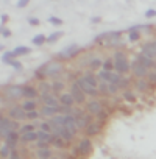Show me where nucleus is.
Instances as JSON below:
<instances>
[{
  "label": "nucleus",
  "instance_id": "1",
  "mask_svg": "<svg viewBox=\"0 0 156 159\" xmlns=\"http://www.w3.org/2000/svg\"><path fill=\"white\" fill-rule=\"evenodd\" d=\"M131 70V62L126 58V53L123 50L114 52V72L119 75H126Z\"/></svg>",
  "mask_w": 156,
  "mask_h": 159
},
{
  "label": "nucleus",
  "instance_id": "2",
  "mask_svg": "<svg viewBox=\"0 0 156 159\" xmlns=\"http://www.w3.org/2000/svg\"><path fill=\"white\" fill-rule=\"evenodd\" d=\"M122 33L120 31H106V33H102L95 38V42L99 44H105L106 47H116L122 42Z\"/></svg>",
  "mask_w": 156,
  "mask_h": 159
},
{
  "label": "nucleus",
  "instance_id": "3",
  "mask_svg": "<svg viewBox=\"0 0 156 159\" xmlns=\"http://www.w3.org/2000/svg\"><path fill=\"white\" fill-rule=\"evenodd\" d=\"M22 125H19V122H14L11 120L8 116H2V119H0V136H2V139H5L11 131H19Z\"/></svg>",
  "mask_w": 156,
  "mask_h": 159
},
{
  "label": "nucleus",
  "instance_id": "4",
  "mask_svg": "<svg viewBox=\"0 0 156 159\" xmlns=\"http://www.w3.org/2000/svg\"><path fill=\"white\" fill-rule=\"evenodd\" d=\"M44 66V72H45V76L47 78H53V80H58V76L64 72V64L61 61H48Z\"/></svg>",
  "mask_w": 156,
  "mask_h": 159
},
{
  "label": "nucleus",
  "instance_id": "5",
  "mask_svg": "<svg viewBox=\"0 0 156 159\" xmlns=\"http://www.w3.org/2000/svg\"><path fill=\"white\" fill-rule=\"evenodd\" d=\"M2 97H5L8 102H17V100L24 98V86H17V84L5 86Z\"/></svg>",
  "mask_w": 156,
  "mask_h": 159
},
{
  "label": "nucleus",
  "instance_id": "6",
  "mask_svg": "<svg viewBox=\"0 0 156 159\" xmlns=\"http://www.w3.org/2000/svg\"><path fill=\"white\" fill-rule=\"evenodd\" d=\"M7 116H8L11 120H14V122L27 120V112H25V109L22 108V105H19V103H14V105L8 106V108H7Z\"/></svg>",
  "mask_w": 156,
  "mask_h": 159
},
{
  "label": "nucleus",
  "instance_id": "7",
  "mask_svg": "<svg viewBox=\"0 0 156 159\" xmlns=\"http://www.w3.org/2000/svg\"><path fill=\"white\" fill-rule=\"evenodd\" d=\"M69 92L72 94V97H73V100H75V105H78V106H83V105H86V103H88L86 95H85V92L80 89V86H78V83H76V80H75L73 83H70Z\"/></svg>",
  "mask_w": 156,
  "mask_h": 159
},
{
  "label": "nucleus",
  "instance_id": "8",
  "mask_svg": "<svg viewBox=\"0 0 156 159\" xmlns=\"http://www.w3.org/2000/svg\"><path fill=\"white\" fill-rule=\"evenodd\" d=\"M83 48H80L76 44H72V45H67L66 48H62L59 53H58V58L59 59H72L73 56L80 55Z\"/></svg>",
  "mask_w": 156,
  "mask_h": 159
},
{
  "label": "nucleus",
  "instance_id": "9",
  "mask_svg": "<svg viewBox=\"0 0 156 159\" xmlns=\"http://www.w3.org/2000/svg\"><path fill=\"white\" fill-rule=\"evenodd\" d=\"M85 108H86V111H88V114H91V116H99L105 108H103V103H102V100H99V98H91V100H88V103L85 105Z\"/></svg>",
  "mask_w": 156,
  "mask_h": 159
},
{
  "label": "nucleus",
  "instance_id": "10",
  "mask_svg": "<svg viewBox=\"0 0 156 159\" xmlns=\"http://www.w3.org/2000/svg\"><path fill=\"white\" fill-rule=\"evenodd\" d=\"M39 103L44 105V106H53V108H59V98L53 94V92H48V94H41L39 95Z\"/></svg>",
  "mask_w": 156,
  "mask_h": 159
},
{
  "label": "nucleus",
  "instance_id": "11",
  "mask_svg": "<svg viewBox=\"0 0 156 159\" xmlns=\"http://www.w3.org/2000/svg\"><path fill=\"white\" fill-rule=\"evenodd\" d=\"M76 83H78V86H80V89L85 92V95L86 97H91V98H97L99 95H100V92H99V89H95V88H92V86H89L86 81H83L81 78H76Z\"/></svg>",
  "mask_w": 156,
  "mask_h": 159
},
{
  "label": "nucleus",
  "instance_id": "12",
  "mask_svg": "<svg viewBox=\"0 0 156 159\" xmlns=\"http://www.w3.org/2000/svg\"><path fill=\"white\" fill-rule=\"evenodd\" d=\"M131 72H133V75L137 78V80H147V75H148V69H145L140 62H137L136 59L131 62Z\"/></svg>",
  "mask_w": 156,
  "mask_h": 159
},
{
  "label": "nucleus",
  "instance_id": "13",
  "mask_svg": "<svg viewBox=\"0 0 156 159\" xmlns=\"http://www.w3.org/2000/svg\"><path fill=\"white\" fill-rule=\"evenodd\" d=\"M142 55H145L147 58L150 59H156V39L153 41H148L142 45V50H140Z\"/></svg>",
  "mask_w": 156,
  "mask_h": 159
},
{
  "label": "nucleus",
  "instance_id": "14",
  "mask_svg": "<svg viewBox=\"0 0 156 159\" xmlns=\"http://www.w3.org/2000/svg\"><path fill=\"white\" fill-rule=\"evenodd\" d=\"M76 148H78V151H80L81 156L91 154V153H92V148H94V147H92V140H91L89 137H83L80 142H78Z\"/></svg>",
  "mask_w": 156,
  "mask_h": 159
},
{
  "label": "nucleus",
  "instance_id": "15",
  "mask_svg": "<svg viewBox=\"0 0 156 159\" xmlns=\"http://www.w3.org/2000/svg\"><path fill=\"white\" fill-rule=\"evenodd\" d=\"M83 81H86L89 86H92V88H95V89H99V84H100V80H99V76H97V73H94V72H91V70H88V72H85L81 76H80Z\"/></svg>",
  "mask_w": 156,
  "mask_h": 159
},
{
  "label": "nucleus",
  "instance_id": "16",
  "mask_svg": "<svg viewBox=\"0 0 156 159\" xmlns=\"http://www.w3.org/2000/svg\"><path fill=\"white\" fill-rule=\"evenodd\" d=\"M41 92L38 89V86H31V84H25L24 86V100H36L39 98Z\"/></svg>",
  "mask_w": 156,
  "mask_h": 159
},
{
  "label": "nucleus",
  "instance_id": "17",
  "mask_svg": "<svg viewBox=\"0 0 156 159\" xmlns=\"http://www.w3.org/2000/svg\"><path fill=\"white\" fill-rule=\"evenodd\" d=\"M3 142H5L11 150H16L17 143L21 142V131H11V133L3 139Z\"/></svg>",
  "mask_w": 156,
  "mask_h": 159
},
{
  "label": "nucleus",
  "instance_id": "18",
  "mask_svg": "<svg viewBox=\"0 0 156 159\" xmlns=\"http://www.w3.org/2000/svg\"><path fill=\"white\" fill-rule=\"evenodd\" d=\"M137 62H140L145 69H148V70H153L154 67H156V61L154 59H150V58H147L145 55H142V53H139V55H136V58H134Z\"/></svg>",
  "mask_w": 156,
  "mask_h": 159
},
{
  "label": "nucleus",
  "instance_id": "19",
  "mask_svg": "<svg viewBox=\"0 0 156 159\" xmlns=\"http://www.w3.org/2000/svg\"><path fill=\"white\" fill-rule=\"evenodd\" d=\"M58 98H59V105L64 106V108H73L75 106V100H73L70 92H62V94H59Z\"/></svg>",
  "mask_w": 156,
  "mask_h": 159
},
{
  "label": "nucleus",
  "instance_id": "20",
  "mask_svg": "<svg viewBox=\"0 0 156 159\" xmlns=\"http://www.w3.org/2000/svg\"><path fill=\"white\" fill-rule=\"evenodd\" d=\"M64 126H66V129H69L72 134L76 136V133H78V126H76V119H75V116L67 114V116H66V120H64Z\"/></svg>",
  "mask_w": 156,
  "mask_h": 159
},
{
  "label": "nucleus",
  "instance_id": "21",
  "mask_svg": "<svg viewBox=\"0 0 156 159\" xmlns=\"http://www.w3.org/2000/svg\"><path fill=\"white\" fill-rule=\"evenodd\" d=\"M75 119H76V126H78V129H86V128L92 123L91 114H81V116L75 117Z\"/></svg>",
  "mask_w": 156,
  "mask_h": 159
},
{
  "label": "nucleus",
  "instance_id": "22",
  "mask_svg": "<svg viewBox=\"0 0 156 159\" xmlns=\"http://www.w3.org/2000/svg\"><path fill=\"white\" fill-rule=\"evenodd\" d=\"M39 112H41V117H47V119H52L55 117L56 114H59V108H53V106H41L39 108Z\"/></svg>",
  "mask_w": 156,
  "mask_h": 159
},
{
  "label": "nucleus",
  "instance_id": "23",
  "mask_svg": "<svg viewBox=\"0 0 156 159\" xmlns=\"http://www.w3.org/2000/svg\"><path fill=\"white\" fill-rule=\"evenodd\" d=\"M100 131H102V123H100V122H92V123L85 129L86 137H94V136H97Z\"/></svg>",
  "mask_w": 156,
  "mask_h": 159
},
{
  "label": "nucleus",
  "instance_id": "24",
  "mask_svg": "<svg viewBox=\"0 0 156 159\" xmlns=\"http://www.w3.org/2000/svg\"><path fill=\"white\" fill-rule=\"evenodd\" d=\"M34 154H36L38 159H52V157H53V151H52L50 147H47V148H39V150L34 151Z\"/></svg>",
  "mask_w": 156,
  "mask_h": 159
},
{
  "label": "nucleus",
  "instance_id": "25",
  "mask_svg": "<svg viewBox=\"0 0 156 159\" xmlns=\"http://www.w3.org/2000/svg\"><path fill=\"white\" fill-rule=\"evenodd\" d=\"M66 89V83L61 81V80H53V83H52V92L56 95V94H62Z\"/></svg>",
  "mask_w": 156,
  "mask_h": 159
},
{
  "label": "nucleus",
  "instance_id": "26",
  "mask_svg": "<svg viewBox=\"0 0 156 159\" xmlns=\"http://www.w3.org/2000/svg\"><path fill=\"white\" fill-rule=\"evenodd\" d=\"M21 105H22V108L25 109V112H30V111H36V109H38L39 102H36V100H24Z\"/></svg>",
  "mask_w": 156,
  "mask_h": 159
},
{
  "label": "nucleus",
  "instance_id": "27",
  "mask_svg": "<svg viewBox=\"0 0 156 159\" xmlns=\"http://www.w3.org/2000/svg\"><path fill=\"white\" fill-rule=\"evenodd\" d=\"M88 64H89V70L94 72V70H97V69H100L103 66V59H100L99 56H92Z\"/></svg>",
  "mask_w": 156,
  "mask_h": 159
},
{
  "label": "nucleus",
  "instance_id": "28",
  "mask_svg": "<svg viewBox=\"0 0 156 159\" xmlns=\"http://www.w3.org/2000/svg\"><path fill=\"white\" fill-rule=\"evenodd\" d=\"M38 89L41 94H48V92H52V83H48L47 80H42V81L38 83Z\"/></svg>",
  "mask_w": 156,
  "mask_h": 159
},
{
  "label": "nucleus",
  "instance_id": "29",
  "mask_svg": "<svg viewBox=\"0 0 156 159\" xmlns=\"http://www.w3.org/2000/svg\"><path fill=\"white\" fill-rule=\"evenodd\" d=\"M38 136H39V140L47 142V143H50V145H52V142H53V139H55V136H53L52 133H45V131H41V129H38Z\"/></svg>",
  "mask_w": 156,
  "mask_h": 159
},
{
  "label": "nucleus",
  "instance_id": "30",
  "mask_svg": "<svg viewBox=\"0 0 156 159\" xmlns=\"http://www.w3.org/2000/svg\"><path fill=\"white\" fill-rule=\"evenodd\" d=\"M30 52H31V48L27 47V45H19V47H16V48L13 50V53H14L16 58H19V56H22V55H28Z\"/></svg>",
  "mask_w": 156,
  "mask_h": 159
},
{
  "label": "nucleus",
  "instance_id": "31",
  "mask_svg": "<svg viewBox=\"0 0 156 159\" xmlns=\"http://www.w3.org/2000/svg\"><path fill=\"white\" fill-rule=\"evenodd\" d=\"M36 126H39L36 122L34 123H24L22 126H21V134H27V133H33V131H36Z\"/></svg>",
  "mask_w": 156,
  "mask_h": 159
},
{
  "label": "nucleus",
  "instance_id": "32",
  "mask_svg": "<svg viewBox=\"0 0 156 159\" xmlns=\"http://www.w3.org/2000/svg\"><path fill=\"white\" fill-rule=\"evenodd\" d=\"M136 89L140 91V92H147L148 88H150V83L147 81V80H136Z\"/></svg>",
  "mask_w": 156,
  "mask_h": 159
},
{
  "label": "nucleus",
  "instance_id": "33",
  "mask_svg": "<svg viewBox=\"0 0 156 159\" xmlns=\"http://www.w3.org/2000/svg\"><path fill=\"white\" fill-rule=\"evenodd\" d=\"M122 97H123V100H125V102H128V103H134V102L137 100L136 94H134L133 91H130V89L123 91V92H122Z\"/></svg>",
  "mask_w": 156,
  "mask_h": 159
},
{
  "label": "nucleus",
  "instance_id": "34",
  "mask_svg": "<svg viewBox=\"0 0 156 159\" xmlns=\"http://www.w3.org/2000/svg\"><path fill=\"white\" fill-rule=\"evenodd\" d=\"M102 70H106V72H114V58H106V59H103Z\"/></svg>",
  "mask_w": 156,
  "mask_h": 159
},
{
  "label": "nucleus",
  "instance_id": "35",
  "mask_svg": "<svg viewBox=\"0 0 156 159\" xmlns=\"http://www.w3.org/2000/svg\"><path fill=\"white\" fill-rule=\"evenodd\" d=\"M31 42H33V45H36V47L44 45V44L47 42V36H45V34H36V36H33Z\"/></svg>",
  "mask_w": 156,
  "mask_h": 159
},
{
  "label": "nucleus",
  "instance_id": "36",
  "mask_svg": "<svg viewBox=\"0 0 156 159\" xmlns=\"http://www.w3.org/2000/svg\"><path fill=\"white\" fill-rule=\"evenodd\" d=\"M10 154H11V148L5 142H2V148H0V156H2V159H8Z\"/></svg>",
  "mask_w": 156,
  "mask_h": 159
},
{
  "label": "nucleus",
  "instance_id": "37",
  "mask_svg": "<svg viewBox=\"0 0 156 159\" xmlns=\"http://www.w3.org/2000/svg\"><path fill=\"white\" fill-rule=\"evenodd\" d=\"M61 36H62V31H53L52 34L47 36V44H55Z\"/></svg>",
  "mask_w": 156,
  "mask_h": 159
},
{
  "label": "nucleus",
  "instance_id": "38",
  "mask_svg": "<svg viewBox=\"0 0 156 159\" xmlns=\"http://www.w3.org/2000/svg\"><path fill=\"white\" fill-rule=\"evenodd\" d=\"M99 92H100L102 95H109V83L100 81V84H99Z\"/></svg>",
  "mask_w": 156,
  "mask_h": 159
},
{
  "label": "nucleus",
  "instance_id": "39",
  "mask_svg": "<svg viewBox=\"0 0 156 159\" xmlns=\"http://www.w3.org/2000/svg\"><path fill=\"white\" fill-rule=\"evenodd\" d=\"M39 117H41V112H39V109L27 112V120H30V122H36Z\"/></svg>",
  "mask_w": 156,
  "mask_h": 159
},
{
  "label": "nucleus",
  "instance_id": "40",
  "mask_svg": "<svg viewBox=\"0 0 156 159\" xmlns=\"http://www.w3.org/2000/svg\"><path fill=\"white\" fill-rule=\"evenodd\" d=\"M147 81L150 83V86H156V70H150V72H148Z\"/></svg>",
  "mask_w": 156,
  "mask_h": 159
},
{
  "label": "nucleus",
  "instance_id": "41",
  "mask_svg": "<svg viewBox=\"0 0 156 159\" xmlns=\"http://www.w3.org/2000/svg\"><path fill=\"white\" fill-rule=\"evenodd\" d=\"M52 123L47 120V122H42V123H39V129L41 131H45V133H52Z\"/></svg>",
  "mask_w": 156,
  "mask_h": 159
},
{
  "label": "nucleus",
  "instance_id": "42",
  "mask_svg": "<svg viewBox=\"0 0 156 159\" xmlns=\"http://www.w3.org/2000/svg\"><path fill=\"white\" fill-rule=\"evenodd\" d=\"M64 143H66V142H64V139H62V137H55V139H53V142H52V145H53L55 148H62V147H64Z\"/></svg>",
  "mask_w": 156,
  "mask_h": 159
},
{
  "label": "nucleus",
  "instance_id": "43",
  "mask_svg": "<svg viewBox=\"0 0 156 159\" xmlns=\"http://www.w3.org/2000/svg\"><path fill=\"white\" fill-rule=\"evenodd\" d=\"M7 64H10V66H11L13 69H16V70H22V69H24V67H22V64H21L17 59H10Z\"/></svg>",
  "mask_w": 156,
  "mask_h": 159
},
{
  "label": "nucleus",
  "instance_id": "44",
  "mask_svg": "<svg viewBox=\"0 0 156 159\" xmlns=\"http://www.w3.org/2000/svg\"><path fill=\"white\" fill-rule=\"evenodd\" d=\"M128 84H130V80H128V78H125V76H122L120 83H119V89L126 91V89H128Z\"/></svg>",
  "mask_w": 156,
  "mask_h": 159
},
{
  "label": "nucleus",
  "instance_id": "45",
  "mask_svg": "<svg viewBox=\"0 0 156 159\" xmlns=\"http://www.w3.org/2000/svg\"><path fill=\"white\" fill-rule=\"evenodd\" d=\"M10 59H16V56H14L13 50H11V52H5V53H3V56H2V61H3V62H8Z\"/></svg>",
  "mask_w": 156,
  "mask_h": 159
},
{
  "label": "nucleus",
  "instance_id": "46",
  "mask_svg": "<svg viewBox=\"0 0 156 159\" xmlns=\"http://www.w3.org/2000/svg\"><path fill=\"white\" fill-rule=\"evenodd\" d=\"M108 117H109V112H108L106 109H103V111H102V112H100V114L97 116V120H99V122L102 123V122H105V120H106Z\"/></svg>",
  "mask_w": 156,
  "mask_h": 159
},
{
  "label": "nucleus",
  "instance_id": "47",
  "mask_svg": "<svg viewBox=\"0 0 156 159\" xmlns=\"http://www.w3.org/2000/svg\"><path fill=\"white\" fill-rule=\"evenodd\" d=\"M48 22L50 24H53V25H62V19H59V17H48Z\"/></svg>",
  "mask_w": 156,
  "mask_h": 159
},
{
  "label": "nucleus",
  "instance_id": "48",
  "mask_svg": "<svg viewBox=\"0 0 156 159\" xmlns=\"http://www.w3.org/2000/svg\"><path fill=\"white\" fill-rule=\"evenodd\" d=\"M34 147H36V150H39V148H47V147H50V143L42 142V140H38V142L34 143Z\"/></svg>",
  "mask_w": 156,
  "mask_h": 159
},
{
  "label": "nucleus",
  "instance_id": "49",
  "mask_svg": "<svg viewBox=\"0 0 156 159\" xmlns=\"http://www.w3.org/2000/svg\"><path fill=\"white\" fill-rule=\"evenodd\" d=\"M8 159H22V157H21L19 150H11V154H10V157H8Z\"/></svg>",
  "mask_w": 156,
  "mask_h": 159
},
{
  "label": "nucleus",
  "instance_id": "50",
  "mask_svg": "<svg viewBox=\"0 0 156 159\" xmlns=\"http://www.w3.org/2000/svg\"><path fill=\"white\" fill-rule=\"evenodd\" d=\"M28 24H30V25H33V27H38L41 22H39V19H38V17H28Z\"/></svg>",
  "mask_w": 156,
  "mask_h": 159
},
{
  "label": "nucleus",
  "instance_id": "51",
  "mask_svg": "<svg viewBox=\"0 0 156 159\" xmlns=\"http://www.w3.org/2000/svg\"><path fill=\"white\" fill-rule=\"evenodd\" d=\"M11 36V30H8L7 27H2V38H10Z\"/></svg>",
  "mask_w": 156,
  "mask_h": 159
},
{
  "label": "nucleus",
  "instance_id": "52",
  "mask_svg": "<svg viewBox=\"0 0 156 159\" xmlns=\"http://www.w3.org/2000/svg\"><path fill=\"white\" fill-rule=\"evenodd\" d=\"M154 16H156V10H147V11H145V17L151 19V17H154Z\"/></svg>",
  "mask_w": 156,
  "mask_h": 159
},
{
  "label": "nucleus",
  "instance_id": "53",
  "mask_svg": "<svg viewBox=\"0 0 156 159\" xmlns=\"http://www.w3.org/2000/svg\"><path fill=\"white\" fill-rule=\"evenodd\" d=\"M8 22V14H2V17H0V24H2V27H5V24Z\"/></svg>",
  "mask_w": 156,
  "mask_h": 159
},
{
  "label": "nucleus",
  "instance_id": "54",
  "mask_svg": "<svg viewBox=\"0 0 156 159\" xmlns=\"http://www.w3.org/2000/svg\"><path fill=\"white\" fill-rule=\"evenodd\" d=\"M28 5V0H19L17 2V8H25Z\"/></svg>",
  "mask_w": 156,
  "mask_h": 159
},
{
  "label": "nucleus",
  "instance_id": "55",
  "mask_svg": "<svg viewBox=\"0 0 156 159\" xmlns=\"http://www.w3.org/2000/svg\"><path fill=\"white\" fill-rule=\"evenodd\" d=\"M91 22H100V17H92Z\"/></svg>",
  "mask_w": 156,
  "mask_h": 159
},
{
  "label": "nucleus",
  "instance_id": "56",
  "mask_svg": "<svg viewBox=\"0 0 156 159\" xmlns=\"http://www.w3.org/2000/svg\"><path fill=\"white\" fill-rule=\"evenodd\" d=\"M154 61H156V59H154Z\"/></svg>",
  "mask_w": 156,
  "mask_h": 159
}]
</instances>
